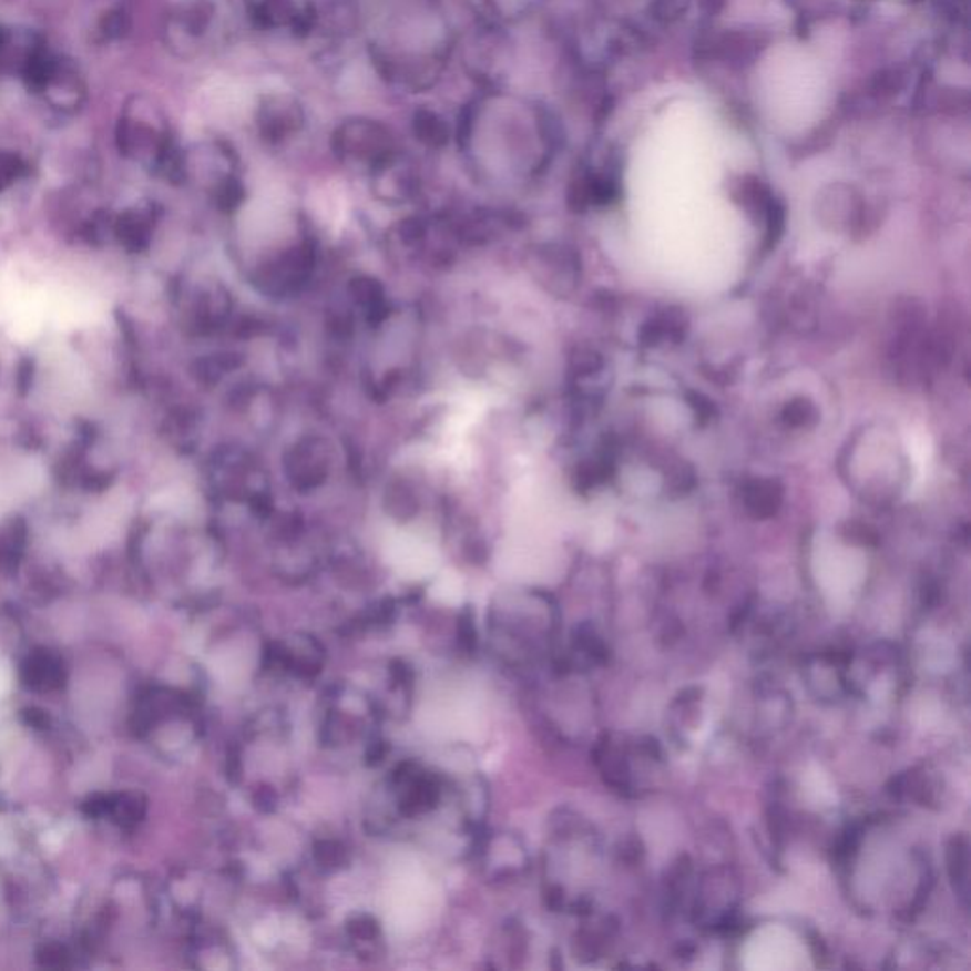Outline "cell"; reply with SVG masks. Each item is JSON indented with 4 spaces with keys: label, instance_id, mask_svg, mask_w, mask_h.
Listing matches in <instances>:
<instances>
[{
    "label": "cell",
    "instance_id": "cell-13",
    "mask_svg": "<svg viewBox=\"0 0 971 971\" xmlns=\"http://www.w3.org/2000/svg\"><path fill=\"white\" fill-rule=\"evenodd\" d=\"M780 418L789 429H812L820 423L821 413L812 399L794 397L781 408Z\"/></svg>",
    "mask_w": 971,
    "mask_h": 971
},
{
    "label": "cell",
    "instance_id": "cell-16",
    "mask_svg": "<svg viewBox=\"0 0 971 971\" xmlns=\"http://www.w3.org/2000/svg\"><path fill=\"white\" fill-rule=\"evenodd\" d=\"M691 0H651V13L661 23L679 20L689 10Z\"/></svg>",
    "mask_w": 971,
    "mask_h": 971
},
{
    "label": "cell",
    "instance_id": "cell-2",
    "mask_svg": "<svg viewBox=\"0 0 971 971\" xmlns=\"http://www.w3.org/2000/svg\"><path fill=\"white\" fill-rule=\"evenodd\" d=\"M18 76L27 90L42 99L53 111L74 114L85 103V82L79 67L61 53L53 52L42 37L27 44Z\"/></svg>",
    "mask_w": 971,
    "mask_h": 971
},
{
    "label": "cell",
    "instance_id": "cell-12",
    "mask_svg": "<svg viewBox=\"0 0 971 971\" xmlns=\"http://www.w3.org/2000/svg\"><path fill=\"white\" fill-rule=\"evenodd\" d=\"M413 137L427 149H442L450 141V125L439 112L427 106L416 109L412 116Z\"/></svg>",
    "mask_w": 971,
    "mask_h": 971
},
{
    "label": "cell",
    "instance_id": "cell-11",
    "mask_svg": "<svg viewBox=\"0 0 971 971\" xmlns=\"http://www.w3.org/2000/svg\"><path fill=\"white\" fill-rule=\"evenodd\" d=\"M687 317L679 309H666L661 316L651 317L650 321L645 323L640 330V340L644 346L656 348L663 346L666 341L679 344L685 340L687 335Z\"/></svg>",
    "mask_w": 971,
    "mask_h": 971
},
{
    "label": "cell",
    "instance_id": "cell-25",
    "mask_svg": "<svg viewBox=\"0 0 971 971\" xmlns=\"http://www.w3.org/2000/svg\"><path fill=\"white\" fill-rule=\"evenodd\" d=\"M723 4H725V0H706L704 7L708 8L709 12L716 13L722 10Z\"/></svg>",
    "mask_w": 971,
    "mask_h": 971
},
{
    "label": "cell",
    "instance_id": "cell-24",
    "mask_svg": "<svg viewBox=\"0 0 971 971\" xmlns=\"http://www.w3.org/2000/svg\"><path fill=\"white\" fill-rule=\"evenodd\" d=\"M256 803H258V807L263 808V810H269V808L276 805V794L272 789H263L260 794L256 795Z\"/></svg>",
    "mask_w": 971,
    "mask_h": 971
},
{
    "label": "cell",
    "instance_id": "cell-15",
    "mask_svg": "<svg viewBox=\"0 0 971 971\" xmlns=\"http://www.w3.org/2000/svg\"><path fill=\"white\" fill-rule=\"evenodd\" d=\"M907 84V74L903 69L892 67L875 74L871 80V95L877 99L896 98Z\"/></svg>",
    "mask_w": 971,
    "mask_h": 971
},
{
    "label": "cell",
    "instance_id": "cell-5",
    "mask_svg": "<svg viewBox=\"0 0 971 971\" xmlns=\"http://www.w3.org/2000/svg\"><path fill=\"white\" fill-rule=\"evenodd\" d=\"M258 135L269 145H283L303 132L306 111L300 99L289 92L264 93L256 105Z\"/></svg>",
    "mask_w": 971,
    "mask_h": 971
},
{
    "label": "cell",
    "instance_id": "cell-17",
    "mask_svg": "<svg viewBox=\"0 0 971 971\" xmlns=\"http://www.w3.org/2000/svg\"><path fill=\"white\" fill-rule=\"evenodd\" d=\"M21 52H23V48L16 50V47H13L12 33L8 31L7 27L0 25V74L4 73V71H13L16 73Z\"/></svg>",
    "mask_w": 971,
    "mask_h": 971
},
{
    "label": "cell",
    "instance_id": "cell-4",
    "mask_svg": "<svg viewBox=\"0 0 971 971\" xmlns=\"http://www.w3.org/2000/svg\"><path fill=\"white\" fill-rule=\"evenodd\" d=\"M333 146L341 160L367 165L375 171L397 151L388 125L372 119H349L340 122L333 135Z\"/></svg>",
    "mask_w": 971,
    "mask_h": 971
},
{
    "label": "cell",
    "instance_id": "cell-21",
    "mask_svg": "<svg viewBox=\"0 0 971 971\" xmlns=\"http://www.w3.org/2000/svg\"><path fill=\"white\" fill-rule=\"evenodd\" d=\"M125 29H127V18L122 10L106 13L101 21V33L105 39H119L124 34Z\"/></svg>",
    "mask_w": 971,
    "mask_h": 971
},
{
    "label": "cell",
    "instance_id": "cell-19",
    "mask_svg": "<svg viewBox=\"0 0 971 971\" xmlns=\"http://www.w3.org/2000/svg\"><path fill=\"white\" fill-rule=\"evenodd\" d=\"M842 535L854 543H860V545H871L877 541L873 528H869L866 522H860V520H848L847 524L842 525Z\"/></svg>",
    "mask_w": 971,
    "mask_h": 971
},
{
    "label": "cell",
    "instance_id": "cell-9",
    "mask_svg": "<svg viewBox=\"0 0 971 971\" xmlns=\"http://www.w3.org/2000/svg\"><path fill=\"white\" fill-rule=\"evenodd\" d=\"M728 196L748 215L754 223H763L767 215L768 205L773 202L775 194L770 192L767 184L763 183L762 178L755 175H735L728 178L727 184Z\"/></svg>",
    "mask_w": 971,
    "mask_h": 971
},
{
    "label": "cell",
    "instance_id": "cell-1",
    "mask_svg": "<svg viewBox=\"0 0 971 971\" xmlns=\"http://www.w3.org/2000/svg\"><path fill=\"white\" fill-rule=\"evenodd\" d=\"M116 143L127 159L145 162L171 173H183L178 151L164 109L146 95H132L120 111Z\"/></svg>",
    "mask_w": 971,
    "mask_h": 971
},
{
    "label": "cell",
    "instance_id": "cell-7",
    "mask_svg": "<svg viewBox=\"0 0 971 971\" xmlns=\"http://www.w3.org/2000/svg\"><path fill=\"white\" fill-rule=\"evenodd\" d=\"M816 211L821 224L831 231L858 234L866 228V202L848 184H831L824 188L816 202Z\"/></svg>",
    "mask_w": 971,
    "mask_h": 971
},
{
    "label": "cell",
    "instance_id": "cell-6",
    "mask_svg": "<svg viewBox=\"0 0 971 971\" xmlns=\"http://www.w3.org/2000/svg\"><path fill=\"white\" fill-rule=\"evenodd\" d=\"M247 16L258 29H289L295 37L317 29V7L309 0H247Z\"/></svg>",
    "mask_w": 971,
    "mask_h": 971
},
{
    "label": "cell",
    "instance_id": "cell-18",
    "mask_svg": "<svg viewBox=\"0 0 971 971\" xmlns=\"http://www.w3.org/2000/svg\"><path fill=\"white\" fill-rule=\"evenodd\" d=\"M685 397H687L691 410L695 413L696 421H698L701 426H706V423L714 420V416L717 413L716 405L709 401L706 395L696 393V391H687Z\"/></svg>",
    "mask_w": 971,
    "mask_h": 971
},
{
    "label": "cell",
    "instance_id": "cell-14",
    "mask_svg": "<svg viewBox=\"0 0 971 971\" xmlns=\"http://www.w3.org/2000/svg\"><path fill=\"white\" fill-rule=\"evenodd\" d=\"M786 221H788V211L780 197H773V202L768 205L767 215H765V249H775L780 242L784 232H786Z\"/></svg>",
    "mask_w": 971,
    "mask_h": 971
},
{
    "label": "cell",
    "instance_id": "cell-3",
    "mask_svg": "<svg viewBox=\"0 0 971 971\" xmlns=\"http://www.w3.org/2000/svg\"><path fill=\"white\" fill-rule=\"evenodd\" d=\"M218 25V0H184L165 16V47L177 58L194 60L213 44Z\"/></svg>",
    "mask_w": 971,
    "mask_h": 971
},
{
    "label": "cell",
    "instance_id": "cell-10",
    "mask_svg": "<svg viewBox=\"0 0 971 971\" xmlns=\"http://www.w3.org/2000/svg\"><path fill=\"white\" fill-rule=\"evenodd\" d=\"M740 498L742 505L752 519H773L784 503V488L776 479L757 477L742 486Z\"/></svg>",
    "mask_w": 971,
    "mask_h": 971
},
{
    "label": "cell",
    "instance_id": "cell-22",
    "mask_svg": "<svg viewBox=\"0 0 971 971\" xmlns=\"http://www.w3.org/2000/svg\"><path fill=\"white\" fill-rule=\"evenodd\" d=\"M316 858L323 866H340L341 860H344V848L333 842V840H325V842L317 845Z\"/></svg>",
    "mask_w": 971,
    "mask_h": 971
},
{
    "label": "cell",
    "instance_id": "cell-20",
    "mask_svg": "<svg viewBox=\"0 0 971 971\" xmlns=\"http://www.w3.org/2000/svg\"><path fill=\"white\" fill-rule=\"evenodd\" d=\"M23 170H25V164L21 162L20 156L10 154V152H0V186L20 177Z\"/></svg>",
    "mask_w": 971,
    "mask_h": 971
},
{
    "label": "cell",
    "instance_id": "cell-8",
    "mask_svg": "<svg viewBox=\"0 0 971 971\" xmlns=\"http://www.w3.org/2000/svg\"><path fill=\"white\" fill-rule=\"evenodd\" d=\"M768 34L752 29H730L712 40V53L725 65L744 69L752 65L767 48Z\"/></svg>",
    "mask_w": 971,
    "mask_h": 971
},
{
    "label": "cell",
    "instance_id": "cell-23",
    "mask_svg": "<svg viewBox=\"0 0 971 971\" xmlns=\"http://www.w3.org/2000/svg\"><path fill=\"white\" fill-rule=\"evenodd\" d=\"M349 932L355 938L359 939H372L376 938V933H378V926H376L375 920L368 919V917H359V919H355L351 924H349Z\"/></svg>",
    "mask_w": 971,
    "mask_h": 971
}]
</instances>
